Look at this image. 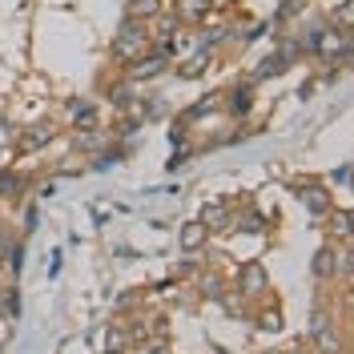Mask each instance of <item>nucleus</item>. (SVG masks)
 Here are the masks:
<instances>
[{
    "mask_svg": "<svg viewBox=\"0 0 354 354\" xmlns=\"http://www.w3.org/2000/svg\"><path fill=\"white\" fill-rule=\"evenodd\" d=\"M149 48V37H145V24H125L121 32H117V41H113V57H121V61H137L141 53Z\"/></svg>",
    "mask_w": 354,
    "mask_h": 354,
    "instance_id": "1",
    "label": "nucleus"
},
{
    "mask_svg": "<svg viewBox=\"0 0 354 354\" xmlns=\"http://www.w3.org/2000/svg\"><path fill=\"white\" fill-rule=\"evenodd\" d=\"M302 48H310V53H318V57H334V53H346V32H330V28H314L306 37V44Z\"/></svg>",
    "mask_w": 354,
    "mask_h": 354,
    "instance_id": "2",
    "label": "nucleus"
},
{
    "mask_svg": "<svg viewBox=\"0 0 354 354\" xmlns=\"http://www.w3.org/2000/svg\"><path fill=\"white\" fill-rule=\"evenodd\" d=\"M238 286H242V294H262V290H266V266L262 262H250L242 270V278H238Z\"/></svg>",
    "mask_w": 354,
    "mask_h": 354,
    "instance_id": "3",
    "label": "nucleus"
},
{
    "mask_svg": "<svg viewBox=\"0 0 354 354\" xmlns=\"http://www.w3.org/2000/svg\"><path fill=\"white\" fill-rule=\"evenodd\" d=\"M302 201H306L310 214H330V194L326 189H318V185H302Z\"/></svg>",
    "mask_w": 354,
    "mask_h": 354,
    "instance_id": "4",
    "label": "nucleus"
},
{
    "mask_svg": "<svg viewBox=\"0 0 354 354\" xmlns=\"http://www.w3.org/2000/svg\"><path fill=\"white\" fill-rule=\"evenodd\" d=\"M161 68H165V57L157 53V57H145V61H133L129 77H133V81H149V77H157Z\"/></svg>",
    "mask_w": 354,
    "mask_h": 354,
    "instance_id": "5",
    "label": "nucleus"
},
{
    "mask_svg": "<svg viewBox=\"0 0 354 354\" xmlns=\"http://www.w3.org/2000/svg\"><path fill=\"white\" fill-rule=\"evenodd\" d=\"M177 242H181V250H201V242H205V225L201 221H189V225H181V234H177Z\"/></svg>",
    "mask_w": 354,
    "mask_h": 354,
    "instance_id": "6",
    "label": "nucleus"
},
{
    "mask_svg": "<svg viewBox=\"0 0 354 354\" xmlns=\"http://www.w3.org/2000/svg\"><path fill=\"white\" fill-rule=\"evenodd\" d=\"M314 342H318V351H334L338 346V334L330 330V322L322 314H314Z\"/></svg>",
    "mask_w": 354,
    "mask_h": 354,
    "instance_id": "7",
    "label": "nucleus"
},
{
    "mask_svg": "<svg viewBox=\"0 0 354 354\" xmlns=\"http://www.w3.org/2000/svg\"><path fill=\"white\" fill-rule=\"evenodd\" d=\"M334 270H338V254H334V250H318V258H314V274H318V278H330Z\"/></svg>",
    "mask_w": 354,
    "mask_h": 354,
    "instance_id": "8",
    "label": "nucleus"
},
{
    "mask_svg": "<svg viewBox=\"0 0 354 354\" xmlns=\"http://www.w3.org/2000/svg\"><path fill=\"white\" fill-rule=\"evenodd\" d=\"M157 12H161V0H129L133 21H145V17H157Z\"/></svg>",
    "mask_w": 354,
    "mask_h": 354,
    "instance_id": "9",
    "label": "nucleus"
},
{
    "mask_svg": "<svg viewBox=\"0 0 354 354\" xmlns=\"http://www.w3.org/2000/svg\"><path fill=\"white\" fill-rule=\"evenodd\" d=\"M205 8H209V0H177V12H181L185 21H198Z\"/></svg>",
    "mask_w": 354,
    "mask_h": 354,
    "instance_id": "10",
    "label": "nucleus"
},
{
    "mask_svg": "<svg viewBox=\"0 0 354 354\" xmlns=\"http://www.w3.org/2000/svg\"><path fill=\"white\" fill-rule=\"evenodd\" d=\"M221 221H225V205H209V209H201V225H205V230H218Z\"/></svg>",
    "mask_w": 354,
    "mask_h": 354,
    "instance_id": "11",
    "label": "nucleus"
},
{
    "mask_svg": "<svg viewBox=\"0 0 354 354\" xmlns=\"http://www.w3.org/2000/svg\"><path fill=\"white\" fill-rule=\"evenodd\" d=\"M330 221H334V234L338 238H351V214L346 209H330Z\"/></svg>",
    "mask_w": 354,
    "mask_h": 354,
    "instance_id": "12",
    "label": "nucleus"
},
{
    "mask_svg": "<svg viewBox=\"0 0 354 354\" xmlns=\"http://www.w3.org/2000/svg\"><path fill=\"white\" fill-rule=\"evenodd\" d=\"M334 21H338V28H342V32H351V21H354V0H346V4H338Z\"/></svg>",
    "mask_w": 354,
    "mask_h": 354,
    "instance_id": "13",
    "label": "nucleus"
},
{
    "mask_svg": "<svg viewBox=\"0 0 354 354\" xmlns=\"http://www.w3.org/2000/svg\"><path fill=\"white\" fill-rule=\"evenodd\" d=\"M250 101H254L250 88H238V93L230 97V113H250Z\"/></svg>",
    "mask_w": 354,
    "mask_h": 354,
    "instance_id": "14",
    "label": "nucleus"
},
{
    "mask_svg": "<svg viewBox=\"0 0 354 354\" xmlns=\"http://www.w3.org/2000/svg\"><path fill=\"white\" fill-rule=\"evenodd\" d=\"M68 117H73L77 125H88V121H93V105H88V101H77V105L68 109Z\"/></svg>",
    "mask_w": 354,
    "mask_h": 354,
    "instance_id": "15",
    "label": "nucleus"
},
{
    "mask_svg": "<svg viewBox=\"0 0 354 354\" xmlns=\"http://www.w3.org/2000/svg\"><path fill=\"white\" fill-rule=\"evenodd\" d=\"M113 105H117V109H129V105H133V88L129 85H117V88H113Z\"/></svg>",
    "mask_w": 354,
    "mask_h": 354,
    "instance_id": "16",
    "label": "nucleus"
},
{
    "mask_svg": "<svg viewBox=\"0 0 354 354\" xmlns=\"http://www.w3.org/2000/svg\"><path fill=\"white\" fill-rule=\"evenodd\" d=\"M205 61H209V57H194L189 65L181 68V77H185V81H194V77H201V73H205Z\"/></svg>",
    "mask_w": 354,
    "mask_h": 354,
    "instance_id": "17",
    "label": "nucleus"
},
{
    "mask_svg": "<svg viewBox=\"0 0 354 354\" xmlns=\"http://www.w3.org/2000/svg\"><path fill=\"white\" fill-rule=\"evenodd\" d=\"M17 189H21V177L0 174V198H8V194H17Z\"/></svg>",
    "mask_w": 354,
    "mask_h": 354,
    "instance_id": "18",
    "label": "nucleus"
},
{
    "mask_svg": "<svg viewBox=\"0 0 354 354\" xmlns=\"http://www.w3.org/2000/svg\"><path fill=\"white\" fill-rule=\"evenodd\" d=\"M201 286H205V298H218L221 282H218V278H214V274H205V278H201Z\"/></svg>",
    "mask_w": 354,
    "mask_h": 354,
    "instance_id": "19",
    "label": "nucleus"
},
{
    "mask_svg": "<svg viewBox=\"0 0 354 354\" xmlns=\"http://www.w3.org/2000/svg\"><path fill=\"white\" fill-rule=\"evenodd\" d=\"M262 326H266V330H282V318H278V314H266Z\"/></svg>",
    "mask_w": 354,
    "mask_h": 354,
    "instance_id": "20",
    "label": "nucleus"
},
{
    "mask_svg": "<svg viewBox=\"0 0 354 354\" xmlns=\"http://www.w3.org/2000/svg\"><path fill=\"white\" fill-rule=\"evenodd\" d=\"M4 314H17V290H8V298H4Z\"/></svg>",
    "mask_w": 354,
    "mask_h": 354,
    "instance_id": "21",
    "label": "nucleus"
}]
</instances>
